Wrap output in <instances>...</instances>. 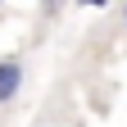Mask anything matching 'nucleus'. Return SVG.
I'll use <instances>...</instances> for the list:
<instances>
[{
	"instance_id": "1",
	"label": "nucleus",
	"mask_w": 127,
	"mask_h": 127,
	"mask_svg": "<svg viewBox=\"0 0 127 127\" xmlns=\"http://www.w3.org/2000/svg\"><path fill=\"white\" fill-rule=\"evenodd\" d=\"M23 77H27V64L18 55H5V59H0V104H9L14 95L23 91Z\"/></svg>"
},
{
	"instance_id": "2",
	"label": "nucleus",
	"mask_w": 127,
	"mask_h": 127,
	"mask_svg": "<svg viewBox=\"0 0 127 127\" xmlns=\"http://www.w3.org/2000/svg\"><path fill=\"white\" fill-rule=\"evenodd\" d=\"M123 23H127V5H123Z\"/></svg>"
}]
</instances>
